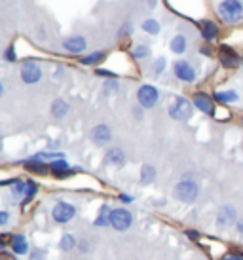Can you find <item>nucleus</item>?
<instances>
[{
    "mask_svg": "<svg viewBox=\"0 0 243 260\" xmlns=\"http://www.w3.org/2000/svg\"><path fill=\"white\" fill-rule=\"evenodd\" d=\"M201 194V186L194 179H183L173 188V198L180 203H194Z\"/></svg>",
    "mask_w": 243,
    "mask_h": 260,
    "instance_id": "nucleus-1",
    "label": "nucleus"
},
{
    "mask_svg": "<svg viewBox=\"0 0 243 260\" xmlns=\"http://www.w3.org/2000/svg\"><path fill=\"white\" fill-rule=\"evenodd\" d=\"M217 12L221 15L222 23L236 25L243 19V0H222Z\"/></svg>",
    "mask_w": 243,
    "mask_h": 260,
    "instance_id": "nucleus-2",
    "label": "nucleus"
},
{
    "mask_svg": "<svg viewBox=\"0 0 243 260\" xmlns=\"http://www.w3.org/2000/svg\"><path fill=\"white\" fill-rule=\"evenodd\" d=\"M192 109L194 105L188 99H185V97H175V101L167 109V114L171 116L175 122H188L192 118V112H194Z\"/></svg>",
    "mask_w": 243,
    "mask_h": 260,
    "instance_id": "nucleus-3",
    "label": "nucleus"
},
{
    "mask_svg": "<svg viewBox=\"0 0 243 260\" xmlns=\"http://www.w3.org/2000/svg\"><path fill=\"white\" fill-rule=\"evenodd\" d=\"M160 101V89L152 84H143V86L137 89V103L139 107H143L144 110L154 109Z\"/></svg>",
    "mask_w": 243,
    "mask_h": 260,
    "instance_id": "nucleus-4",
    "label": "nucleus"
},
{
    "mask_svg": "<svg viewBox=\"0 0 243 260\" xmlns=\"http://www.w3.org/2000/svg\"><path fill=\"white\" fill-rule=\"evenodd\" d=\"M237 211L234 205H230V203H226V205H222L221 209L217 211V217H215V224H217V228L219 230H228V228H232V226H236L237 224Z\"/></svg>",
    "mask_w": 243,
    "mask_h": 260,
    "instance_id": "nucleus-5",
    "label": "nucleus"
},
{
    "mask_svg": "<svg viewBox=\"0 0 243 260\" xmlns=\"http://www.w3.org/2000/svg\"><path fill=\"white\" fill-rule=\"evenodd\" d=\"M19 76H21L25 84L33 86V84H38L42 80V69H40V65L36 63L35 59H27V61H23Z\"/></svg>",
    "mask_w": 243,
    "mask_h": 260,
    "instance_id": "nucleus-6",
    "label": "nucleus"
},
{
    "mask_svg": "<svg viewBox=\"0 0 243 260\" xmlns=\"http://www.w3.org/2000/svg\"><path fill=\"white\" fill-rule=\"evenodd\" d=\"M51 217L57 224H69L72 218L76 217V207L69 202H57L51 209Z\"/></svg>",
    "mask_w": 243,
    "mask_h": 260,
    "instance_id": "nucleus-7",
    "label": "nucleus"
},
{
    "mask_svg": "<svg viewBox=\"0 0 243 260\" xmlns=\"http://www.w3.org/2000/svg\"><path fill=\"white\" fill-rule=\"evenodd\" d=\"M131 224H133V215H131V211H128L126 207L112 209V213H110V226H112L116 232L129 230Z\"/></svg>",
    "mask_w": 243,
    "mask_h": 260,
    "instance_id": "nucleus-8",
    "label": "nucleus"
},
{
    "mask_svg": "<svg viewBox=\"0 0 243 260\" xmlns=\"http://www.w3.org/2000/svg\"><path fill=\"white\" fill-rule=\"evenodd\" d=\"M173 74H175L177 80L186 82V84L196 82V69H194L186 59H177V61L173 63Z\"/></svg>",
    "mask_w": 243,
    "mask_h": 260,
    "instance_id": "nucleus-9",
    "label": "nucleus"
},
{
    "mask_svg": "<svg viewBox=\"0 0 243 260\" xmlns=\"http://www.w3.org/2000/svg\"><path fill=\"white\" fill-rule=\"evenodd\" d=\"M89 139L95 146H107L112 141V129L107 123H97L89 131Z\"/></svg>",
    "mask_w": 243,
    "mask_h": 260,
    "instance_id": "nucleus-10",
    "label": "nucleus"
},
{
    "mask_svg": "<svg viewBox=\"0 0 243 260\" xmlns=\"http://www.w3.org/2000/svg\"><path fill=\"white\" fill-rule=\"evenodd\" d=\"M63 50L72 53V55H78L82 51H86L87 48V40L82 35H71V37L63 38Z\"/></svg>",
    "mask_w": 243,
    "mask_h": 260,
    "instance_id": "nucleus-11",
    "label": "nucleus"
},
{
    "mask_svg": "<svg viewBox=\"0 0 243 260\" xmlns=\"http://www.w3.org/2000/svg\"><path fill=\"white\" fill-rule=\"evenodd\" d=\"M219 61H221V65L226 67V69H236V67L239 65L241 57L237 55V51L234 50V48L221 46V48H219Z\"/></svg>",
    "mask_w": 243,
    "mask_h": 260,
    "instance_id": "nucleus-12",
    "label": "nucleus"
},
{
    "mask_svg": "<svg viewBox=\"0 0 243 260\" xmlns=\"http://www.w3.org/2000/svg\"><path fill=\"white\" fill-rule=\"evenodd\" d=\"M192 105L194 109H198L200 112H203V114H213L215 112V107H213V99L209 97L207 93H196L192 97Z\"/></svg>",
    "mask_w": 243,
    "mask_h": 260,
    "instance_id": "nucleus-13",
    "label": "nucleus"
},
{
    "mask_svg": "<svg viewBox=\"0 0 243 260\" xmlns=\"http://www.w3.org/2000/svg\"><path fill=\"white\" fill-rule=\"evenodd\" d=\"M105 164L114 167L126 166V152L122 150L120 146H110L107 150V154H105Z\"/></svg>",
    "mask_w": 243,
    "mask_h": 260,
    "instance_id": "nucleus-14",
    "label": "nucleus"
},
{
    "mask_svg": "<svg viewBox=\"0 0 243 260\" xmlns=\"http://www.w3.org/2000/svg\"><path fill=\"white\" fill-rule=\"evenodd\" d=\"M23 166H25V169L27 171H31V173H36V175H46L48 173V169H50V166L44 161V159H40L38 156H31V158L23 159Z\"/></svg>",
    "mask_w": 243,
    "mask_h": 260,
    "instance_id": "nucleus-15",
    "label": "nucleus"
},
{
    "mask_svg": "<svg viewBox=\"0 0 243 260\" xmlns=\"http://www.w3.org/2000/svg\"><path fill=\"white\" fill-rule=\"evenodd\" d=\"M10 249H12V253L14 254H27L29 253V241H27V238L25 236H21V234H14V236H10Z\"/></svg>",
    "mask_w": 243,
    "mask_h": 260,
    "instance_id": "nucleus-16",
    "label": "nucleus"
},
{
    "mask_svg": "<svg viewBox=\"0 0 243 260\" xmlns=\"http://www.w3.org/2000/svg\"><path fill=\"white\" fill-rule=\"evenodd\" d=\"M200 32L207 42H213V40H217V37H219L221 30H219V25H217L215 21H211V19H203V21H200Z\"/></svg>",
    "mask_w": 243,
    "mask_h": 260,
    "instance_id": "nucleus-17",
    "label": "nucleus"
},
{
    "mask_svg": "<svg viewBox=\"0 0 243 260\" xmlns=\"http://www.w3.org/2000/svg\"><path fill=\"white\" fill-rule=\"evenodd\" d=\"M69 110H71V107H69V103L65 101V99H55L50 107V112L55 120H63V118H67V116H69Z\"/></svg>",
    "mask_w": 243,
    "mask_h": 260,
    "instance_id": "nucleus-18",
    "label": "nucleus"
},
{
    "mask_svg": "<svg viewBox=\"0 0 243 260\" xmlns=\"http://www.w3.org/2000/svg\"><path fill=\"white\" fill-rule=\"evenodd\" d=\"M169 50L173 53H177V55H183L188 50V38H186V35H175L171 38V42H169Z\"/></svg>",
    "mask_w": 243,
    "mask_h": 260,
    "instance_id": "nucleus-19",
    "label": "nucleus"
},
{
    "mask_svg": "<svg viewBox=\"0 0 243 260\" xmlns=\"http://www.w3.org/2000/svg\"><path fill=\"white\" fill-rule=\"evenodd\" d=\"M154 181H156V169H154V166H150V164H144V166L141 167V173H139V182H141L143 186H146V184H152Z\"/></svg>",
    "mask_w": 243,
    "mask_h": 260,
    "instance_id": "nucleus-20",
    "label": "nucleus"
},
{
    "mask_svg": "<svg viewBox=\"0 0 243 260\" xmlns=\"http://www.w3.org/2000/svg\"><path fill=\"white\" fill-rule=\"evenodd\" d=\"M110 213H112V209L108 207L107 203L101 205L99 215L93 220V226H97V228H107V226H110Z\"/></svg>",
    "mask_w": 243,
    "mask_h": 260,
    "instance_id": "nucleus-21",
    "label": "nucleus"
},
{
    "mask_svg": "<svg viewBox=\"0 0 243 260\" xmlns=\"http://www.w3.org/2000/svg\"><path fill=\"white\" fill-rule=\"evenodd\" d=\"M213 99L217 103H221V105H230V103L239 101V95L234 89H226V91H217V93H213Z\"/></svg>",
    "mask_w": 243,
    "mask_h": 260,
    "instance_id": "nucleus-22",
    "label": "nucleus"
},
{
    "mask_svg": "<svg viewBox=\"0 0 243 260\" xmlns=\"http://www.w3.org/2000/svg\"><path fill=\"white\" fill-rule=\"evenodd\" d=\"M105 57H107V51L97 50V51H92L89 55H84V57L80 59V63H82V65H86V67H93V65H99Z\"/></svg>",
    "mask_w": 243,
    "mask_h": 260,
    "instance_id": "nucleus-23",
    "label": "nucleus"
},
{
    "mask_svg": "<svg viewBox=\"0 0 243 260\" xmlns=\"http://www.w3.org/2000/svg\"><path fill=\"white\" fill-rule=\"evenodd\" d=\"M76 247H78V241H76V238H74L72 234H63V236H61V239H59V249H61L63 253H71Z\"/></svg>",
    "mask_w": 243,
    "mask_h": 260,
    "instance_id": "nucleus-24",
    "label": "nucleus"
},
{
    "mask_svg": "<svg viewBox=\"0 0 243 260\" xmlns=\"http://www.w3.org/2000/svg\"><path fill=\"white\" fill-rule=\"evenodd\" d=\"M10 190H12V196H14L15 200H25V194H27V181L14 179Z\"/></svg>",
    "mask_w": 243,
    "mask_h": 260,
    "instance_id": "nucleus-25",
    "label": "nucleus"
},
{
    "mask_svg": "<svg viewBox=\"0 0 243 260\" xmlns=\"http://www.w3.org/2000/svg\"><path fill=\"white\" fill-rule=\"evenodd\" d=\"M48 166H50V171H51L53 175H55V177L71 169V166H69V161H67L65 158H61V159H53V161H50Z\"/></svg>",
    "mask_w": 243,
    "mask_h": 260,
    "instance_id": "nucleus-26",
    "label": "nucleus"
},
{
    "mask_svg": "<svg viewBox=\"0 0 243 260\" xmlns=\"http://www.w3.org/2000/svg\"><path fill=\"white\" fill-rule=\"evenodd\" d=\"M141 29L146 32V35H150V37H156V35H160V23L156 21V19H144L143 23H141Z\"/></svg>",
    "mask_w": 243,
    "mask_h": 260,
    "instance_id": "nucleus-27",
    "label": "nucleus"
},
{
    "mask_svg": "<svg viewBox=\"0 0 243 260\" xmlns=\"http://www.w3.org/2000/svg\"><path fill=\"white\" fill-rule=\"evenodd\" d=\"M131 55H133V59H146L148 55H150V48L146 46V44H137L135 48L131 50Z\"/></svg>",
    "mask_w": 243,
    "mask_h": 260,
    "instance_id": "nucleus-28",
    "label": "nucleus"
},
{
    "mask_svg": "<svg viewBox=\"0 0 243 260\" xmlns=\"http://www.w3.org/2000/svg\"><path fill=\"white\" fill-rule=\"evenodd\" d=\"M118 89H120V82H118V80H107V82L103 84V93L107 95V97L116 95Z\"/></svg>",
    "mask_w": 243,
    "mask_h": 260,
    "instance_id": "nucleus-29",
    "label": "nucleus"
},
{
    "mask_svg": "<svg viewBox=\"0 0 243 260\" xmlns=\"http://www.w3.org/2000/svg\"><path fill=\"white\" fill-rule=\"evenodd\" d=\"M2 59H4L6 63H15V61H17V53H15V46H14V44H10L6 50L2 51Z\"/></svg>",
    "mask_w": 243,
    "mask_h": 260,
    "instance_id": "nucleus-30",
    "label": "nucleus"
},
{
    "mask_svg": "<svg viewBox=\"0 0 243 260\" xmlns=\"http://www.w3.org/2000/svg\"><path fill=\"white\" fill-rule=\"evenodd\" d=\"M165 67H167V61H165V57H158L154 63H152V74L154 76H160V74L165 71Z\"/></svg>",
    "mask_w": 243,
    "mask_h": 260,
    "instance_id": "nucleus-31",
    "label": "nucleus"
},
{
    "mask_svg": "<svg viewBox=\"0 0 243 260\" xmlns=\"http://www.w3.org/2000/svg\"><path fill=\"white\" fill-rule=\"evenodd\" d=\"M36 192H38V184L29 179V181H27V194H25V200H23V203H29L31 200L36 196Z\"/></svg>",
    "mask_w": 243,
    "mask_h": 260,
    "instance_id": "nucleus-32",
    "label": "nucleus"
},
{
    "mask_svg": "<svg viewBox=\"0 0 243 260\" xmlns=\"http://www.w3.org/2000/svg\"><path fill=\"white\" fill-rule=\"evenodd\" d=\"M46 256H48V253H46L44 249H40V247L31 249V253H29V260H46Z\"/></svg>",
    "mask_w": 243,
    "mask_h": 260,
    "instance_id": "nucleus-33",
    "label": "nucleus"
},
{
    "mask_svg": "<svg viewBox=\"0 0 243 260\" xmlns=\"http://www.w3.org/2000/svg\"><path fill=\"white\" fill-rule=\"evenodd\" d=\"M95 74H97V76H103V78H110V80L118 78V74L112 73V71H107V69H95Z\"/></svg>",
    "mask_w": 243,
    "mask_h": 260,
    "instance_id": "nucleus-34",
    "label": "nucleus"
},
{
    "mask_svg": "<svg viewBox=\"0 0 243 260\" xmlns=\"http://www.w3.org/2000/svg\"><path fill=\"white\" fill-rule=\"evenodd\" d=\"M89 249H92L89 241H87V239H80V241H78V251H80V253L86 254V253H89Z\"/></svg>",
    "mask_w": 243,
    "mask_h": 260,
    "instance_id": "nucleus-35",
    "label": "nucleus"
},
{
    "mask_svg": "<svg viewBox=\"0 0 243 260\" xmlns=\"http://www.w3.org/2000/svg\"><path fill=\"white\" fill-rule=\"evenodd\" d=\"M8 220H10L8 211H0V226H2V228H4V226H8Z\"/></svg>",
    "mask_w": 243,
    "mask_h": 260,
    "instance_id": "nucleus-36",
    "label": "nucleus"
},
{
    "mask_svg": "<svg viewBox=\"0 0 243 260\" xmlns=\"http://www.w3.org/2000/svg\"><path fill=\"white\" fill-rule=\"evenodd\" d=\"M143 116H144L143 107H133V118H137V120H143Z\"/></svg>",
    "mask_w": 243,
    "mask_h": 260,
    "instance_id": "nucleus-37",
    "label": "nucleus"
},
{
    "mask_svg": "<svg viewBox=\"0 0 243 260\" xmlns=\"http://www.w3.org/2000/svg\"><path fill=\"white\" fill-rule=\"evenodd\" d=\"M131 30H133V27H131L129 23H126V25H124V27L120 29V37H128Z\"/></svg>",
    "mask_w": 243,
    "mask_h": 260,
    "instance_id": "nucleus-38",
    "label": "nucleus"
},
{
    "mask_svg": "<svg viewBox=\"0 0 243 260\" xmlns=\"http://www.w3.org/2000/svg\"><path fill=\"white\" fill-rule=\"evenodd\" d=\"M221 260H243V256H241V254H232V253H230V254H224Z\"/></svg>",
    "mask_w": 243,
    "mask_h": 260,
    "instance_id": "nucleus-39",
    "label": "nucleus"
},
{
    "mask_svg": "<svg viewBox=\"0 0 243 260\" xmlns=\"http://www.w3.org/2000/svg\"><path fill=\"white\" fill-rule=\"evenodd\" d=\"M120 202L128 205V203L133 202V196H129V194H120Z\"/></svg>",
    "mask_w": 243,
    "mask_h": 260,
    "instance_id": "nucleus-40",
    "label": "nucleus"
},
{
    "mask_svg": "<svg viewBox=\"0 0 243 260\" xmlns=\"http://www.w3.org/2000/svg\"><path fill=\"white\" fill-rule=\"evenodd\" d=\"M185 234H186V238L194 239V241H196V239L200 238V234H198V232H196V230H186Z\"/></svg>",
    "mask_w": 243,
    "mask_h": 260,
    "instance_id": "nucleus-41",
    "label": "nucleus"
},
{
    "mask_svg": "<svg viewBox=\"0 0 243 260\" xmlns=\"http://www.w3.org/2000/svg\"><path fill=\"white\" fill-rule=\"evenodd\" d=\"M236 232L239 236H243V217L237 218V224H236Z\"/></svg>",
    "mask_w": 243,
    "mask_h": 260,
    "instance_id": "nucleus-42",
    "label": "nucleus"
},
{
    "mask_svg": "<svg viewBox=\"0 0 243 260\" xmlns=\"http://www.w3.org/2000/svg\"><path fill=\"white\" fill-rule=\"evenodd\" d=\"M200 51H201V53H203V55H211V51H209L207 48H201Z\"/></svg>",
    "mask_w": 243,
    "mask_h": 260,
    "instance_id": "nucleus-43",
    "label": "nucleus"
},
{
    "mask_svg": "<svg viewBox=\"0 0 243 260\" xmlns=\"http://www.w3.org/2000/svg\"><path fill=\"white\" fill-rule=\"evenodd\" d=\"M241 125H243V118H241Z\"/></svg>",
    "mask_w": 243,
    "mask_h": 260,
    "instance_id": "nucleus-44",
    "label": "nucleus"
}]
</instances>
